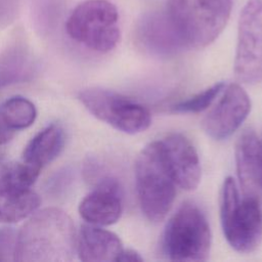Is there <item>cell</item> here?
<instances>
[{
  "instance_id": "cell-1",
  "label": "cell",
  "mask_w": 262,
  "mask_h": 262,
  "mask_svg": "<svg viewBox=\"0 0 262 262\" xmlns=\"http://www.w3.org/2000/svg\"><path fill=\"white\" fill-rule=\"evenodd\" d=\"M76 253L75 225L60 209L45 208L36 212L17 232V262H67Z\"/></svg>"
},
{
  "instance_id": "cell-2",
  "label": "cell",
  "mask_w": 262,
  "mask_h": 262,
  "mask_svg": "<svg viewBox=\"0 0 262 262\" xmlns=\"http://www.w3.org/2000/svg\"><path fill=\"white\" fill-rule=\"evenodd\" d=\"M232 0H168L166 13L185 47L214 42L230 16Z\"/></svg>"
},
{
  "instance_id": "cell-3",
  "label": "cell",
  "mask_w": 262,
  "mask_h": 262,
  "mask_svg": "<svg viewBox=\"0 0 262 262\" xmlns=\"http://www.w3.org/2000/svg\"><path fill=\"white\" fill-rule=\"evenodd\" d=\"M135 185L144 216L162 221L169 213L176 195V183L166 165L158 140L145 145L135 161Z\"/></svg>"
},
{
  "instance_id": "cell-4",
  "label": "cell",
  "mask_w": 262,
  "mask_h": 262,
  "mask_svg": "<svg viewBox=\"0 0 262 262\" xmlns=\"http://www.w3.org/2000/svg\"><path fill=\"white\" fill-rule=\"evenodd\" d=\"M220 219L227 243L239 253H252L262 243V209L259 199L241 200L231 176L225 178L220 194Z\"/></svg>"
},
{
  "instance_id": "cell-5",
  "label": "cell",
  "mask_w": 262,
  "mask_h": 262,
  "mask_svg": "<svg viewBox=\"0 0 262 262\" xmlns=\"http://www.w3.org/2000/svg\"><path fill=\"white\" fill-rule=\"evenodd\" d=\"M164 254L173 261H205L211 249V230L201 208L183 203L167 222L162 238Z\"/></svg>"
},
{
  "instance_id": "cell-6",
  "label": "cell",
  "mask_w": 262,
  "mask_h": 262,
  "mask_svg": "<svg viewBox=\"0 0 262 262\" xmlns=\"http://www.w3.org/2000/svg\"><path fill=\"white\" fill-rule=\"evenodd\" d=\"M66 30L72 39L87 48L108 52L118 45L121 37L118 9L107 0H86L72 11Z\"/></svg>"
},
{
  "instance_id": "cell-7",
  "label": "cell",
  "mask_w": 262,
  "mask_h": 262,
  "mask_svg": "<svg viewBox=\"0 0 262 262\" xmlns=\"http://www.w3.org/2000/svg\"><path fill=\"white\" fill-rule=\"evenodd\" d=\"M78 98L95 118L124 133L137 134L151 124L150 113L144 105L116 91L90 87L80 91Z\"/></svg>"
},
{
  "instance_id": "cell-8",
  "label": "cell",
  "mask_w": 262,
  "mask_h": 262,
  "mask_svg": "<svg viewBox=\"0 0 262 262\" xmlns=\"http://www.w3.org/2000/svg\"><path fill=\"white\" fill-rule=\"evenodd\" d=\"M233 70L243 83L262 80V0H248L241 11Z\"/></svg>"
},
{
  "instance_id": "cell-9",
  "label": "cell",
  "mask_w": 262,
  "mask_h": 262,
  "mask_svg": "<svg viewBox=\"0 0 262 262\" xmlns=\"http://www.w3.org/2000/svg\"><path fill=\"white\" fill-rule=\"evenodd\" d=\"M94 188L80 203L79 213L89 224L107 226L116 223L123 212V193L119 181L98 168L88 179Z\"/></svg>"
},
{
  "instance_id": "cell-10",
  "label": "cell",
  "mask_w": 262,
  "mask_h": 262,
  "mask_svg": "<svg viewBox=\"0 0 262 262\" xmlns=\"http://www.w3.org/2000/svg\"><path fill=\"white\" fill-rule=\"evenodd\" d=\"M251 100L246 90L237 83L229 84L216 105L206 115L202 127L215 140H222L233 134L247 119Z\"/></svg>"
},
{
  "instance_id": "cell-11",
  "label": "cell",
  "mask_w": 262,
  "mask_h": 262,
  "mask_svg": "<svg viewBox=\"0 0 262 262\" xmlns=\"http://www.w3.org/2000/svg\"><path fill=\"white\" fill-rule=\"evenodd\" d=\"M166 165L179 187L196 188L201 180V164L192 143L180 133H169L158 140Z\"/></svg>"
},
{
  "instance_id": "cell-12",
  "label": "cell",
  "mask_w": 262,
  "mask_h": 262,
  "mask_svg": "<svg viewBox=\"0 0 262 262\" xmlns=\"http://www.w3.org/2000/svg\"><path fill=\"white\" fill-rule=\"evenodd\" d=\"M135 36L144 51L157 56H173L186 48L166 11L142 15L136 25Z\"/></svg>"
},
{
  "instance_id": "cell-13",
  "label": "cell",
  "mask_w": 262,
  "mask_h": 262,
  "mask_svg": "<svg viewBox=\"0 0 262 262\" xmlns=\"http://www.w3.org/2000/svg\"><path fill=\"white\" fill-rule=\"evenodd\" d=\"M236 172L245 196L262 195V147L252 129L244 130L235 144Z\"/></svg>"
},
{
  "instance_id": "cell-14",
  "label": "cell",
  "mask_w": 262,
  "mask_h": 262,
  "mask_svg": "<svg viewBox=\"0 0 262 262\" xmlns=\"http://www.w3.org/2000/svg\"><path fill=\"white\" fill-rule=\"evenodd\" d=\"M123 250L117 234L97 225L85 224L77 235V254L85 262L118 261Z\"/></svg>"
},
{
  "instance_id": "cell-15",
  "label": "cell",
  "mask_w": 262,
  "mask_h": 262,
  "mask_svg": "<svg viewBox=\"0 0 262 262\" xmlns=\"http://www.w3.org/2000/svg\"><path fill=\"white\" fill-rule=\"evenodd\" d=\"M64 143L63 128L58 124L48 125L28 142L23 152V161L42 169L58 157Z\"/></svg>"
},
{
  "instance_id": "cell-16",
  "label": "cell",
  "mask_w": 262,
  "mask_h": 262,
  "mask_svg": "<svg viewBox=\"0 0 262 262\" xmlns=\"http://www.w3.org/2000/svg\"><path fill=\"white\" fill-rule=\"evenodd\" d=\"M35 68L33 56L23 43L7 46L0 53V87L31 79Z\"/></svg>"
},
{
  "instance_id": "cell-17",
  "label": "cell",
  "mask_w": 262,
  "mask_h": 262,
  "mask_svg": "<svg viewBox=\"0 0 262 262\" xmlns=\"http://www.w3.org/2000/svg\"><path fill=\"white\" fill-rule=\"evenodd\" d=\"M41 169L21 162H4L0 164V191L20 193L30 190L39 176Z\"/></svg>"
},
{
  "instance_id": "cell-18",
  "label": "cell",
  "mask_w": 262,
  "mask_h": 262,
  "mask_svg": "<svg viewBox=\"0 0 262 262\" xmlns=\"http://www.w3.org/2000/svg\"><path fill=\"white\" fill-rule=\"evenodd\" d=\"M39 195L33 190L20 193L0 191V223H13L27 218L40 205Z\"/></svg>"
},
{
  "instance_id": "cell-19",
  "label": "cell",
  "mask_w": 262,
  "mask_h": 262,
  "mask_svg": "<svg viewBox=\"0 0 262 262\" xmlns=\"http://www.w3.org/2000/svg\"><path fill=\"white\" fill-rule=\"evenodd\" d=\"M0 117L12 130H23L30 127L36 120L37 111L32 101L23 96L7 99L0 108Z\"/></svg>"
},
{
  "instance_id": "cell-20",
  "label": "cell",
  "mask_w": 262,
  "mask_h": 262,
  "mask_svg": "<svg viewBox=\"0 0 262 262\" xmlns=\"http://www.w3.org/2000/svg\"><path fill=\"white\" fill-rule=\"evenodd\" d=\"M224 88L223 82L215 83L205 90L171 105L172 113L195 114L206 110Z\"/></svg>"
},
{
  "instance_id": "cell-21",
  "label": "cell",
  "mask_w": 262,
  "mask_h": 262,
  "mask_svg": "<svg viewBox=\"0 0 262 262\" xmlns=\"http://www.w3.org/2000/svg\"><path fill=\"white\" fill-rule=\"evenodd\" d=\"M17 232L11 227L0 228V262L15 261Z\"/></svg>"
},
{
  "instance_id": "cell-22",
  "label": "cell",
  "mask_w": 262,
  "mask_h": 262,
  "mask_svg": "<svg viewBox=\"0 0 262 262\" xmlns=\"http://www.w3.org/2000/svg\"><path fill=\"white\" fill-rule=\"evenodd\" d=\"M143 261V258L138 254L136 251L132 249L123 250L122 254L120 255L118 262H141Z\"/></svg>"
},
{
  "instance_id": "cell-23",
  "label": "cell",
  "mask_w": 262,
  "mask_h": 262,
  "mask_svg": "<svg viewBox=\"0 0 262 262\" xmlns=\"http://www.w3.org/2000/svg\"><path fill=\"white\" fill-rule=\"evenodd\" d=\"M15 131L6 125V123L0 117V145L8 142L13 136Z\"/></svg>"
},
{
  "instance_id": "cell-24",
  "label": "cell",
  "mask_w": 262,
  "mask_h": 262,
  "mask_svg": "<svg viewBox=\"0 0 262 262\" xmlns=\"http://www.w3.org/2000/svg\"><path fill=\"white\" fill-rule=\"evenodd\" d=\"M261 141V147H262V140H260Z\"/></svg>"
}]
</instances>
